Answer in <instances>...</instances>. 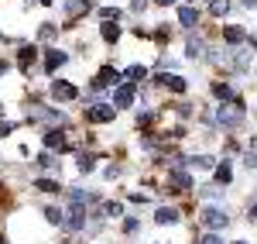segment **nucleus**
Segmentation results:
<instances>
[{
    "label": "nucleus",
    "instance_id": "nucleus-28",
    "mask_svg": "<svg viewBox=\"0 0 257 244\" xmlns=\"http://www.w3.org/2000/svg\"><path fill=\"white\" fill-rule=\"evenodd\" d=\"M79 169H82V172H93V158H89V155H82V158H79Z\"/></svg>",
    "mask_w": 257,
    "mask_h": 244
},
{
    "label": "nucleus",
    "instance_id": "nucleus-7",
    "mask_svg": "<svg viewBox=\"0 0 257 244\" xmlns=\"http://www.w3.org/2000/svg\"><path fill=\"white\" fill-rule=\"evenodd\" d=\"M113 83H120V72L117 69H99V76H96V86H113Z\"/></svg>",
    "mask_w": 257,
    "mask_h": 244
},
{
    "label": "nucleus",
    "instance_id": "nucleus-33",
    "mask_svg": "<svg viewBox=\"0 0 257 244\" xmlns=\"http://www.w3.org/2000/svg\"><path fill=\"white\" fill-rule=\"evenodd\" d=\"M155 4H161V7H168V4H175V0H155Z\"/></svg>",
    "mask_w": 257,
    "mask_h": 244
},
{
    "label": "nucleus",
    "instance_id": "nucleus-29",
    "mask_svg": "<svg viewBox=\"0 0 257 244\" xmlns=\"http://www.w3.org/2000/svg\"><path fill=\"white\" fill-rule=\"evenodd\" d=\"M106 213L110 217H120V203H106Z\"/></svg>",
    "mask_w": 257,
    "mask_h": 244
},
{
    "label": "nucleus",
    "instance_id": "nucleus-4",
    "mask_svg": "<svg viewBox=\"0 0 257 244\" xmlns=\"http://www.w3.org/2000/svg\"><path fill=\"white\" fill-rule=\"evenodd\" d=\"M52 97H55V100H76V86L65 83V79H55L52 83Z\"/></svg>",
    "mask_w": 257,
    "mask_h": 244
},
{
    "label": "nucleus",
    "instance_id": "nucleus-10",
    "mask_svg": "<svg viewBox=\"0 0 257 244\" xmlns=\"http://www.w3.org/2000/svg\"><path fill=\"white\" fill-rule=\"evenodd\" d=\"M155 220H158V224H175V220H178V210H168V206H161L158 213H155Z\"/></svg>",
    "mask_w": 257,
    "mask_h": 244
},
{
    "label": "nucleus",
    "instance_id": "nucleus-13",
    "mask_svg": "<svg viewBox=\"0 0 257 244\" xmlns=\"http://www.w3.org/2000/svg\"><path fill=\"white\" fill-rule=\"evenodd\" d=\"M89 7H93V0H69V4H65L69 14H79V11H89Z\"/></svg>",
    "mask_w": 257,
    "mask_h": 244
},
{
    "label": "nucleus",
    "instance_id": "nucleus-14",
    "mask_svg": "<svg viewBox=\"0 0 257 244\" xmlns=\"http://www.w3.org/2000/svg\"><path fill=\"white\" fill-rule=\"evenodd\" d=\"M45 144H48V148H65V138H62L59 131H48V134H45Z\"/></svg>",
    "mask_w": 257,
    "mask_h": 244
},
{
    "label": "nucleus",
    "instance_id": "nucleus-26",
    "mask_svg": "<svg viewBox=\"0 0 257 244\" xmlns=\"http://www.w3.org/2000/svg\"><path fill=\"white\" fill-rule=\"evenodd\" d=\"M99 14H103V21H117V18H120V11H117V7H103Z\"/></svg>",
    "mask_w": 257,
    "mask_h": 244
},
{
    "label": "nucleus",
    "instance_id": "nucleus-35",
    "mask_svg": "<svg viewBox=\"0 0 257 244\" xmlns=\"http://www.w3.org/2000/svg\"><path fill=\"white\" fill-rule=\"evenodd\" d=\"M4 72H7V65H4V62H0V76H4Z\"/></svg>",
    "mask_w": 257,
    "mask_h": 244
},
{
    "label": "nucleus",
    "instance_id": "nucleus-1",
    "mask_svg": "<svg viewBox=\"0 0 257 244\" xmlns=\"http://www.w3.org/2000/svg\"><path fill=\"white\" fill-rule=\"evenodd\" d=\"M113 114H117L113 103H96V107L86 110V121L89 124H106V121H113Z\"/></svg>",
    "mask_w": 257,
    "mask_h": 244
},
{
    "label": "nucleus",
    "instance_id": "nucleus-25",
    "mask_svg": "<svg viewBox=\"0 0 257 244\" xmlns=\"http://www.w3.org/2000/svg\"><path fill=\"white\" fill-rule=\"evenodd\" d=\"M89 200H93V196H89V193H82V189H76V193H72V203H76V206L89 203Z\"/></svg>",
    "mask_w": 257,
    "mask_h": 244
},
{
    "label": "nucleus",
    "instance_id": "nucleus-19",
    "mask_svg": "<svg viewBox=\"0 0 257 244\" xmlns=\"http://www.w3.org/2000/svg\"><path fill=\"white\" fill-rule=\"evenodd\" d=\"M103 38H106V41H117L120 38V28H117V24H103Z\"/></svg>",
    "mask_w": 257,
    "mask_h": 244
},
{
    "label": "nucleus",
    "instance_id": "nucleus-21",
    "mask_svg": "<svg viewBox=\"0 0 257 244\" xmlns=\"http://www.w3.org/2000/svg\"><path fill=\"white\" fill-rule=\"evenodd\" d=\"M35 186H38L41 193H59V183H52V179H38Z\"/></svg>",
    "mask_w": 257,
    "mask_h": 244
},
{
    "label": "nucleus",
    "instance_id": "nucleus-38",
    "mask_svg": "<svg viewBox=\"0 0 257 244\" xmlns=\"http://www.w3.org/2000/svg\"><path fill=\"white\" fill-rule=\"evenodd\" d=\"M0 244H4V241H0Z\"/></svg>",
    "mask_w": 257,
    "mask_h": 244
},
{
    "label": "nucleus",
    "instance_id": "nucleus-6",
    "mask_svg": "<svg viewBox=\"0 0 257 244\" xmlns=\"http://www.w3.org/2000/svg\"><path fill=\"white\" fill-rule=\"evenodd\" d=\"M168 183H172V186H178V193L192 189V179H189V176H185L182 169H172V172H168Z\"/></svg>",
    "mask_w": 257,
    "mask_h": 244
},
{
    "label": "nucleus",
    "instance_id": "nucleus-31",
    "mask_svg": "<svg viewBox=\"0 0 257 244\" xmlns=\"http://www.w3.org/2000/svg\"><path fill=\"white\" fill-rule=\"evenodd\" d=\"M11 127H14V124H7V121L0 124V138H4V134H11Z\"/></svg>",
    "mask_w": 257,
    "mask_h": 244
},
{
    "label": "nucleus",
    "instance_id": "nucleus-27",
    "mask_svg": "<svg viewBox=\"0 0 257 244\" xmlns=\"http://www.w3.org/2000/svg\"><path fill=\"white\" fill-rule=\"evenodd\" d=\"M196 169H213V158H209V155H199V158H196Z\"/></svg>",
    "mask_w": 257,
    "mask_h": 244
},
{
    "label": "nucleus",
    "instance_id": "nucleus-16",
    "mask_svg": "<svg viewBox=\"0 0 257 244\" xmlns=\"http://www.w3.org/2000/svg\"><path fill=\"white\" fill-rule=\"evenodd\" d=\"M144 76H148V69H144V65H131V69H127V79H131V83H141Z\"/></svg>",
    "mask_w": 257,
    "mask_h": 244
},
{
    "label": "nucleus",
    "instance_id": "nucleus-5",
    "mask_svg": "<svg viewBox=\"0 0 257 244\" xmlns=\"http://www.w3.org/2000/svg\"><path fill=\"white\" fill-rule=\"evenodd\" d=\"M216 117L223 124H240V121H243V110H240V103H233V107H219Z\"/></svg>",
    "mask_w": 257,
    "mask_h": 244
},
{
    "label": "nucleus",
    "instance_id": "nucleus-17",
    "mask_svg": "<svg viewBox=\"0 0 257 244\" xmlns=\"http://www.w3.org/2000/svg\"><path fill=\"white\" fill-rule=\"evenodd\" d=\"M202 48H206L202 38H189V59H199V55H202Z\"/></svg>",
    "mask_w": 257,
    "mask_h": 244
},
{
    "label": "nucleus",
    "instance_id": "nucleus-2",
    "mask_svg": "<svg viewBox=\"0 0 257 244\" xmlns=\"http://www.w3.org/2000/svg\"><path fill=\"white\" fill-rule=\"evenodd\" d=\"M202 224L209 227V230H219V227L230 224V217H226L219 206H206V210H202Z\"/></svg>",
    "mask_w": 257,
    "mask_h": 244
},
{
    "label": "nucleus",
    "instance_id": "nucleus-37",
    "mask_svg": "<svg viewBox=\"0 0 257 244\" xmlns=\"http://www.w3.org/2000/svg\"><path fill=\"white\" fill-rule=\"evenodd\" d=\"M237 244H243V241H237Z\"/></svg>",
    "mask_w": 257,
    "mask_h": 244
},
{
    "label": "nucleus",
    "instance_id": "nucleus-18",
    "mask_svg": "<svg viewBox=\"0 0 257 244\" xmlns=\"http://www.w3.org/2000/svg\"><path fill=\"white\" fill-rule=\"evenodd\" d=\"M213 93H216L219 100H230V97H233V90H230L226 83H216V86H213Z\"/></svg>",
    "mask_w": 257,
    "mask_h": 244
},
{
    "label": "nucleus",
    "instance_id": "nucleus-12",
    "mask_svg": "<svg viewBox=\"0 0 257 244\" xmlns=\"http://www.w3.org/2000/svg\"><path fill=\"white\" fill-rule=\"evenodd\" d=\"M62 62H65V52H48V59H45V69L52 72V69H59Z\"/></svg>",
    "mask_w": 257,
    "mask_h": 244
},
{
    "label": "nucleus",
    "instance_id": "nucleus-24",
    "mask_svg": "<svg viewBox=\"0 0 257 244\" xmlns=\"http://www.w3.org/2000/svg\"><path fill=\"white\" fill-rule=\"evenodd\" d=\"M31 59H35V48H21V69H28Z\"/></svg>",
    "mask_w": 257,
    "mask_h": 244
},
{
    "label": "nucleus",
    "instance_id": "nucleus-3",
    "mask_svg": "<svg viewBox=\"0 0 257 244\" xmlns=\"http://www.w3.org/2000/svg\"><path fill=\"white\" fill-rule=\"evenodd\" d=\"M131 100H134V83H120L113 90V107H131Z\"/></svg>",
    "mask_w": 257,
    "mask_h": 244
},
{
    "label": "nucleus",
    "instance_id": "nucleus-32",
    "mask_svg": "<svg viewBox=\"0 0 257 244\" xmlns=\"http://www.w3.org/2000/svg\"><path fill=\"white\" fill-rule=\"evenodd\" d=\"M250 220H257V203H254V206H250Z\"/></svg>",
    "mask_w": 257,
    "mask_h": 244
},
{
    "label": "nucleus",
    "instance_id": "nucleus-11",
    "mask_svg": "<svg viewBox=\"0 0 257 244\" xmlns=\"http://www.w3.org/2000/svg\"><path fill=\"white\" fill-rule=\"evenodd\" d=\"M161 83H165L168 90H175V93H185V79H182V76H161Z\"/></svg>",
    "mask_w": 257,
    "mask_h": 244
},
{
    "label": "nucleus",
    "instance_id": "nucleus-8",
    "mask_svg": "<svg viewBox=\"0 0 257 244\" xmlns=\"http://www.w3.org/2000/svg\"><path fill=\"white\" fill-rule=\"evenodd\" d=\"M223 38L230 41V45H243V41H247V35H243V28H233V24H230V28L223 31Z\"/></svg>",
    "mask_w": 257,
    "mask_h": 244
},
{
    "label": "nucleus",
    "instance_id": "nucleus-34",
    "mask_svg": "<svg viewBox=\"0 0 257 244\" xmlns=\"http://www.w3.org/2000/svg\"><path fill=\"white\" fill-rule=\"evenodd\" d=\"M243 4H247V7H257V0H243Z\"/></svg>",
    "mask_w": 257,
    "mask_h": 244
},
{
    "label": "nucleus",
    "instance_id": "nucleus-23",
    "mask_svg": "<svg viewBox=\"0 0 257 244\" xmlns=\"http://www.w3.org/2000/svg\"><path fill=\"white\" fill-rule=\"evenodd\" d=\"M209 11H213V14H226V11H230V4H226V0H213V4H209Z\"/></svg>",
    "mask_w": 257,
    "mask_h": 244
},
{
    "label": "nucleus",
    "instance_id": "nucleus-9",
    "mask_svg": "<svg viewBox=\"0 0 257 244\" xmlns=\"http://www.w3.org/2000/svg\"><path fill=\"white\" fill-rule=\"evenodd\" d=\"M178 21H182L185 28H192V24L199 21V11L196 7H182V11H178Z\"/></svg>",
    "mask_w": 257,
    "mask_h": 244
},
{
    "label": "nucleus",
    "instance_id": "nucleus-22",
    "mask_svg": "<svg viewBox=\"0 0 257 244\" xmlns=\"http://www.w3.org/2000/svg\"><path fill=\"white\" fill-rule=\"evenodd\" d=\"M45 220H48V224H65L62 210H45Z\"/></svg>",
    "mask_w": 257,
    "mask_h": 244
},
{
    "label": "nucleus",
    "instance_id": "nucleus-30",
    "mask_svg": "<svg viewBox=\"0 0 257 244\" xmlns=\"http://www.w3.org/2000/svg\"><path fill=\"white\" fill-rule=\"evenodd\" d=\"M199 244H223V241H219L216 234H209V237H202V241H199Z\"/></svg>",
    "mask_w": 257,
    "mask_h": 244
},
{
    "label": "nucleus",
    "instance_id": "nucleus-20",
    "mask_svg": "<svg viewBox=\"0 0 257 244\" xmlns=\"http://www.w3.org/2000/svg\"><path fill=\"white\" fill-rule=\"evenodd\" d=\"M82 217H86V213H79V210H76V213L65 220V227H69V230H79V227H82Z\"/></svg>",
    "mask_w": 257,
    "mask_h": 244
},
{
    "label": "nucleus",
    "instance_id": "nucleus-36",
    "mask_svg": "<svg viewBox=\"0 0 257 244\" xmlns=\"http://www.w3.org/2000/svg\"><path fill=\"white\" fill-rule=\"evenodd\" d=\"M41 4H52V0H41Z\"/></svg>",
    "mask_w": 257,
    "mask_h": 244
},
{
    "label": "nucleus",
    "instance_id": "nucleus-15",
    "mask_svg": "<svg viewBox=\"0 0 257 244\" xmlns=\"http://www.w3.org/2000/svg\"><path fill=\"white\" fill-rule=\"evenodd\" d=\"M230 179H233V172H230V165L223 162V165H219V169H216V183H219V186H226V183H230Z\"/></svg>",
    "mask_w": 257,
    "mask_h": 244
}]
</instances>
